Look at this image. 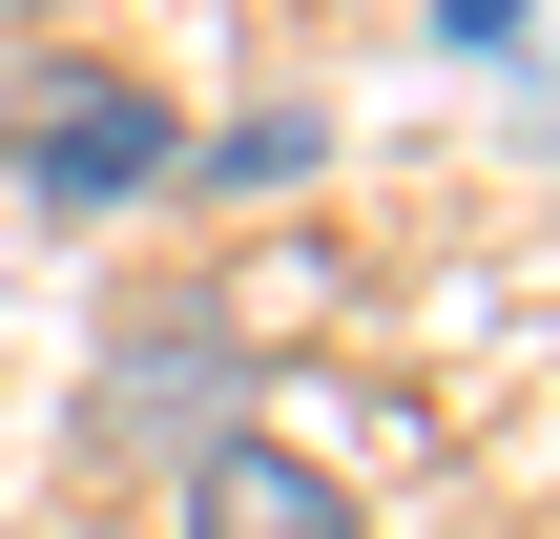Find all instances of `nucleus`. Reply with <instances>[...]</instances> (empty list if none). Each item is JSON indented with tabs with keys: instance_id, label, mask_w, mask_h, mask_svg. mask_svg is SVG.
Here are the masks:
<instances>
[{
	"instance_id": "obj_1",
	"label": "nucleus",
	"mask_w": 560,
	"mask_h": 539,
	"mask_svg": "<svg viewBox=\"0 0 560 539\" xmlns=\"http://www.w3.org/2000/svg\"><path fill=\"white\" fill-rule=\"evenodd\" d=\"M0 166H21V208H42V229H125V208H166V187H187V104H166L145 62H21Z\"/></svg>"
},
{
	"instance_id": "obj_2",
	"label": "nucleus",
	"mask_w": 560,
	"mask_h": 539,
	"mask_svg": "<svg viewBox=\"0 0 560 539\" xmlns=\"http://www.w3.org/2000/svg\"><path fill=\"white\" fill-rule=\"evenodd\" d=\"M249 436V332L208 291H125L104 312V457H208Z\"/></svg>"
},
{
	"instance_id": "obj_3",
	"label": "nucleus",
	"mask_w": 560,
	"mask_h": 539,
	"mask_svg": "<svg viewBox=\"0 0 560 539\" xmlns=\"http://www.w3.org/2000/svg\"><path fill=\"white\" fill-rule=\"evenodd\" d=\"M166 539H353V478H332V457H291V436L249 415V436L166 457Z\"/></svg>"
},
{
	"instance_id": "obj_4",
	"label": "nucleus",
	"mask_w": 560,
	"mask_h": 539,
	"mask_svg": "<svg viewBox=\"0 0 560 539\" xmlns=\"http://www.w3.org/2000/svg\"><path fill=\"white\" fill-rule=\"evenodd\" d=\"M187 166H208V187H291V166H312V104H249V125H208Z\"/></svg>"
},
{
	"instance_id": "obj_5",
	"label": "nucleus",
	"mask_w": 560,
	"mask_h": 539,
	"mask_svg": "<svg viewBox=\"0 0 560 539\" xmlns=\"http://www.w3.org/2000/svg\"><path fill=\"white\" fill-rule=\"evenodd\" d=\"M436 42H457V62H499V83H520V62H540V0H436Z\"/></svg>"
},
{
	"instance_id": "obj_6",
	"label": "nucleus",
	"mask_w": 560,
	"mask_h": 539,
	"mask_svg": "<svg viewBox=\"0 0 560 539\" xmlns=\"http://www.w3.org/2000/svg\"><path fill=\"white\" fill-rule=\"evenodd\" d=\"M0 125H21V62H0Z\"/></svg>"
}]
</instances>
